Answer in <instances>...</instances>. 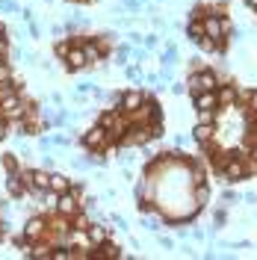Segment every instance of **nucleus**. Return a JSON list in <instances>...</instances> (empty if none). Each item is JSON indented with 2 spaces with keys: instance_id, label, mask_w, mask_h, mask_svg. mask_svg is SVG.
Here are the masks:
<instances>
[{
  "instance_id": "nucleus-1",
  "label": "nucleus",
  "mask_w": 257,
  "mask_h": 260,
  "mask_svg": "<svg viewBox=\"0 0 257 260\" xmlns=\"http://www.w3.org/2000/svg\"><path fill=\"white\" fill-rule=\"evenodd\" d=\"M0 115L6 121H15L24 115V92H9V95H0Z\"/></svg>"
},
{
  "instance_id": "nucleus-2",
  "label": "nucleus",
  "mask_w": 257,
  "mask_h": 260,
  "mask_svg": "<svg viewBox=\"0 0 257 260\" xmlns=\"http://www.w3.org/2000/svg\"><path fill=\"white\" fill-rule=\"evenodd\" d=\"M107 142H110V133H107V130L101 127V124H92V127L86 130V133H83V148H86V151H89V154H92V151H98V154H104V148H107ZM104 160H107V157H104Z\"/></svg>"
},
{
  "instance_id": "nucleus-3",
  "label": "nucleus",
  "mask_w": 257,
  "mask_h": 260,
  "mask_svg": "<svg viewBox=\"0 0 257 260\" xmlns=\"http://www.w3.org/2000/svg\"><path fill=\"white\" fill-rule=\"evenodd\" d=\"M251 175V169L242 162V157H225L222 160V178H225V183H237V180H242V178H248Z\"/></svg>"
},
{
  "instance_id": "nucleus-4",
  "label": "nucleus",
  "mask_w": 257,
  "mask_h": 260,
  "mask_svg": "<svg viewBox=\"0 0 257 260\" xmlns=\"http://www.w3.org/2000/svg\"><path fill=\"white\" fill-rule=\"evenodd\" d=\"M186 86H189V95H198V92H210V89H216L219 80H216L213 71H195V74H189Z\"/></svg>"
},
{
  "instance_id": "nucleus-5",
  "label": "nucleus",
  "mask_w": 257,
  "mask_h": 260,
  "mask_svg": "<svg viewBox=\"0 0 257 260\" xmlns=\"http://www.w3.org/2000/svg\"><path fill=\"white\" fill-rule=\"evenodd\" d=\"M62 59H65V68H68V71H83V68L89 65L83 48H80V45H74V42H71V48H68V53H65Z\"/></svg>"
},
{
  "instance_id": "nucleus-6",
  "label": "nucleus",
  "mask_w": 257,
  "mask_h": 260,
  "mask_svg": "<svg viewBox=\"0 0 257 260\" xmlns=\"http://www.w3.org/2000/svg\"><path fill=\"white\" fill-rule=\"evenodd\" d=\"M80 48H83V53H86L89 65H92V62H101V59H104V56L110 53V50H107L104 45H101V42H98V39H83Z\"/></svg>"
},
{
  "instance_id": "nucleus-7",
  "label": "nucleus",
  "mask_w": 257,
  "mask_h": 260,
  "mask_svg": "<svg viewBox=\"0 0 257 260\" xmlns=\"http://www.w3.org/2000/svg\"><path fill=\"white\" fill-rule=\"evenodd\" d=\"M145 92H139V89H133V92H124L121 95V101H118V107H121V113H136L139 107L145 104Z\"/></svg>"
},
{
  "instance_id": "nucleus-8",
  "label": "nucleus",
  "mask_w": 257,
  "mask_h": 260,
  "mask_svg": "<svg viewBox=\"0 0 257 260\" xmlns=\"http://www.w3.org/2000/svg\"><path fill=\"white\" fill-rule=\"evenodd\" d=\"M45 228H48V222H45V219H42V216H33L30 222H27V225H24V234H27V237H30V240H39V237H42V234H45Z\"/></svg>"
},
{
  "instance_id": "nucleus-9",
  "label": "nucleus",
  "mask_w": 257,
  "mask_h": 260,
  "mask_svg": "<svg viewBox=\"0 0 257 260\" xmlns=\"http://www.w3.org/2000/svg\"><path fill=\"white\" fill-rule=\"evenodd\" d=\"M195 98V110H210V107H216L219 101H216V89H210V92H198Z\"/></svg>"
},
{
  "instance_id": "nucleus-10",
  "label": "nucleus",
  "mask_w": 257,
  "mask_h": 260,
  "mask_svg": "<svg viewBox=\"0 0 257 260\" xmlns=\"http://www.w3.org/2000/svg\"><path fill=\"white\" fill-rule=\"evenodd\" d=\"M186 36H189V42H201L204 39V24H201V18H189V24H186Z\"/></svg>"
},
{
  "instance_id": "nucleus-11",
  "label": "nucleus",
  "mask_w": 257,
  "mask_h": 260,
  "mask_svg": "<svg viewBox=\"0 0 257 260\" xmlns=\"http://www.w3.org/2000/svg\"><path fill=\"white\" fill-rule=\"evenodd\" d=\"M86 231H89V240H92V245H101V243H107V240H110V234H107V228H104V225H95V222H92Z\"/></svg>"
},
{
  "instance_id": "nucleus-12",
  "label": "nucleus",
  "mask_w": 257,
  "mask_h": 260,
  "mask_svg": "<svg viewBox=\"0 0 257 260\" xmlns=\"http://www.w3.org/2000/svg\"><path fill=\"white\" fill-rule=\"evenodd\" d=\"M192 136H195V142H198V145H207L210 139H213V124H195Z\"/></svg>"
},
{
  "instance_id": "nucleus-13",
  "label": "nucleus",
  "mask_w": 257,
  "mask_h": 260,
  "mask_svg": "<svg viewBox=\"0 0 257 260\" xmlns=\"http://www.w3.org/2000/svg\"><path fill=\"white\" fill-rule=\"evenodd\" d=\"M219 92H216V101L219 104H234V98H237V89L231 86V83H225V86H216Z\"/></svg>"
},
{
  "instance_id": "nucleus-14",
  "label": "nucleus",
  "mask_w": 257,
  "mask_h": 260,
  "mask_svg": "<svg viewBox=\"0 0 257 260\" xmlns=\"http://www.w3.org/2000/svg\"><path fill=\"white\" fill-rule=\"evenodd\" d=\"M71 186V180L65 178V175H59V172H50V189L53 192H65Z\"/></svg>"
},
{
  "instance_id": "nucleus-15",
  "label": "nucleus",
  "mask_w": 257,
  "mask_h": 260,
  "mask_svg": "<svg viewBox=\"0 0 257 260\" xmlns=\"http://www.w3.org/2000/svg\"><path fill=\"white\" fill-rule=\"evenodd\" d=\"M210 198V186L207 180H201V183H195V207H201V204H207Z\"/></svg>"
},
{
  "instance_id": "nucleus-16",
  "label": "nucleus",
  "mask_w": 257,
  "mask_h": 260,
  "mask_svg": "<svg viewBox=\"0 0 257 260\" xmlns=\"http://www.w3.org/2000/svg\"><path fill=\"white\" fill-rule=\"evenodd\" d=\"M160 62H163V68H172V65L177 62V48H175V45H166V50H163V56H160Z\"/></svg>"
},
{
  "instance_id": "nucleus-17",
  "label": "nucleus",
  "mask_w": 257,
  "mask_h": 260,
  "mask_svg": "<svg viewBox=\"0 0 257 260\" xmlns=\"http://www.w3.org/2000/svg\"><path fill=\"white\" fill-rule=\"evenodd\" d=\"M213 121H216V115L210 110H198V124H213Z\"/></svg>"
},
{
  "instance_id": "nucleus-18",
  "label": "nucleus",
  "mask_w": 257,
  "mask_h": 260,
  "mask_svg": "<svg viewBox=\"0 0 257 260\" xmlns=\"http://www.w3.org/2000/svg\"><path fill=\"white\" fill-rule=\"evenodd\" d=\"M0 9H3V12H21L15 0H0Z\"/></svg>"
},
{
  "instance_id": "nucleus-19",
  "label": "nucleus",
  "mask_w": 257,
  "mask_h": 260,
  "mask_svg": "<svg viewBox=\"0 0 257 260\" xmlns=\"http://www.w3.org/2000/svg\"><path fill=\"white\" fill-rule=\"evenodd\" d=\"M9 121H6V118H3V115H0V142H3V139H6V136H9Z\"/></svg>"
},
{
  "instance_id": "nucleus-20",
  "label": "nucleus",
  "mask_w": 257,
  "mask_h": 260,
  "mask_svg": "<svg viewBox=\"0 0 257 260\" xmlns=\"http://www.w3.org/2000/svg\"><path fill=\"white\" fill-rule=\"evenodd\" d=\"M127 74H130V80H139V77H142V68H139V65H130Z\"/></svg>"
},
{
  "instance_id": "nucleus-21",
  "label": "nucleus",
  "mask_w": 257,
  "mask_h": 260,
  "mask_svg": "<svg viewBox=\"0 0 257 260\" xmlns=\"http://www.w3.org/2000/svg\"><path fill=\"white\" fill-rule=\"evenodd\" d=\"M145 48H157V36H145Z\"/></svg>"
},
{
  "instance_id": "nucleus-22",
  "label": "nucleus",
  "mask_w": 257,
  "mask_h": 260,
  "mask_svg": "<svg viewBox=\"0 0 257 260\" xmlns=\"http://www.w3.org/2000/svg\"><path fill=\"white\" fill-rule=\"evenodd\" d=\"M3 36H6V27H3V21H0V39H3Z\"/></svg>"
},
{
  "instance_id": "nucleus-23",
  "label": "nucleus",
  "mask_w": 257,
  "mask_h": 260,
  "mask_svg": "<svg viewBox=\"0 0 257 260\" xmlns=\"http://www.w3.org/2000/svg\"><path fill=\"white\" fill-rule=\"evenodd\" d=\"M248 6H251V9H257V0H248Z\"/></svg>"
},
{
  "instance_id": "nucleus-24",
  "label": "nucleus",
  "mask_w": 257,
  "mask_h": 260,
  "mask_svg": "<svg viewBox=\"0 0 257 260\" xmlns=\"http://www.w3.org/2000/svg\"><path fill=\"white\" fill-rule=\"evenodd\" d=\"M0 243H3V228H0Z\"/></svg>"
}]
</instances>
